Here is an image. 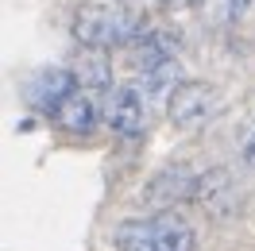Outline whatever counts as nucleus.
<instances>
[{
    "mask_svg": "<svg viewBox=\"0 0 255 251\" xmlns=\"http://www.w3.org/2000/svg\"><path fill=\"white\" fill-rule=\"evenodd\" d=\"M151 31L143 16L135 8H128L124 0H89L74 12V39L78 47H135Z\"/></svg>",
    "mask_w": 255,
    "mask_h": 251,
    "instance_id": "f257e3e1",
    "label": "nucleus"
},
{
    "mask_svg": "<svg viewBox=\"0 0 255 251\" xmlns=\"http://www.w3.org/2000/svg\"><path fill=\"white\" fill-rule=\"evenodd\" d=\"M116 248L120 251H193L197 232L178 213H151V217L124 220L116 228Z\"/></svg>",
    "mask_w": 255,
    "mask_h": 251,
    "instance_id": "f03ea898",
    "label": "nucleus"
},
{
    "mask_svg": "<svg viewBox=\"0 0 255 251\" xmlns=\"http://www.w3.org/2000/svg\"><path fill=\"white\" fill-rule=\"evenodd\" d=\"M221 109V97L209 81H182L174 93L166 97V120L182 131H193V127H205Z\"/></svg>",
    "mask_w": 255,
    "mask_h": 251,
    "instance_id": "7ed1b4c3",
    "label": "nucleus"
},
{
    "mask_svg": "<svg viewBox=\"0 0 255 251\" xmlns=\"http://www.w3.org/2000/svg\"><path fill=\"white\" fill-rule=\"evenodd\" d=\"M74 93H81V85H78L70 66H39L31 78H27V101L43 116H58L62 105Z\"/></svg>",
    "mask_w": 255,
    "mask_h": 251,
    "instance_id": "20e7f679",
    "label": "nucleus"
},
{
    "mask_svg": "<svg viewBox=\"0 0 255 251\" xmlns=\"http://www.w3.org/2000/svg\"><path fill=\"white\" fill-rule=\"evenodd\" d=\"M101 120L116 131V135H139L147 124L143 93L135 85H112L109 97L101 101Z\"/></svg>",
    "mask_w": 255,
    "mask_h": 251,
    "instance_id": "39448f33",
    "label": "nucleus"
},
{
    "mask_svg": "<svg viewBox=\"0 0 255 251\" xmlns=\"http://www.w3.org/2000/svg\"><path fill=\"white\" fill-rule=\"evenodd\" d=\"M197 182H201V174H193L186 162H170V166H162L143 189V201L155 205L159 213H166L170 205L186 201V197H197Z\"/></svg>",
    "mask_w": 255,
    "mask_h": 251,
    "instance_id": "423d86ee",
    "label": "nucleus"
},
{
    "mask_svg": "<svg viewBox=\"0 0 255 251\" xmlns=\"http://www.w3.org/2000/svg\"><path fill=\"white\" fill-rule=\"evenodd\" d=\"M74 78H78L81 85V93H89V97H109L112 89V62H109V54L105 50H97V47H78V54H74Z\"/></svg>",
    "mask_w": 255,
    "mask_h": 251,
    "instance_id": "0eeeda50",
    "label": "nucleus"
},
{
    "mask_svg": "<svg viewBox=\"0 0 255 251\" xmlns=\"http://www.w3.org/2000/svg\"><path fill=\"white\" fill-rule=\"evenodd\" d=\"M66 131H93L97 127V109H93V97L89 93H74L62 105V112L54 116Z\"/></svg>",
    "mask_w": 255,
    "mask_h": 251,
    "instance_id": "6e6552de",
    "label": "nucleus"
},
{
    "mask_svg": "<svg viewBox=\"0 0 255 251\" xmlns=\"http://www.w3.org/2000/svg\"><path fill=\"white\" fill-rule=\"evenodd\" d=\"M252 8V0H201V12L209 23H236Z\"/></svg>",
    "mask_w": 255,
    "mask_h": 251,
    "instance_id": "1a4fd4ad",
    "label": "nucleus"
},
{
    "mask_svg": "<svg viewBox=\"0 0 255 251\" xmlns=\"http://www.w3.org/2000/svg\"><path fill=\"white\" fill-rule=\"evenodd\" d=\"M240 158L255 170V112L244 120V127H240Z\"/></svg>",
    "mask_w": 255,
    "mask_h": 251,
    "instance_id": "9d476101",
    "label": "nucleus"
},
{
    "mask_svg": "<svg viewBox=\"0 0 255 251\" xmlns=\"http://www.w3.org/2000/svg\"><path fill=\"white\" fill-rule=\"evenodd\" d=\"M124 4H128V0H124ZM151 4H162V0H151Z\"/></svg>",
    "mask_w": 255,
    "mask_h": 251,
    "instance_id": "9b49d317",
    "label": "nucleus"
}]
</instances>
